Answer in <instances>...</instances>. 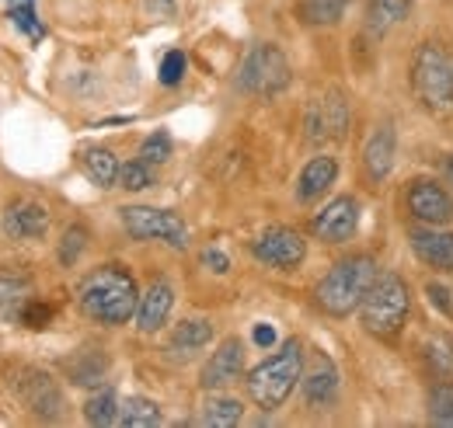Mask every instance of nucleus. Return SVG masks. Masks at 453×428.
Wrapping results in <instances>:
<instances>
[{
  "label": "nucleus",
  "instance_id": "f03ea898",
  "mask_svg": "<svg viewBox=\"0 0 453 428\" xmlns=\"http://www.w3.org/2000/svg\"><path fill=\"white\" fill-rule=\"evenodd\" d=\"M300 379H303V348L300 341H286L276 355H269L248 373V394L258 408L276 411Z\"/></svg>",
  "mask_w": 453,
  "mask_h": 428
},
{
  "label": "nucleus",
  "instance_id": "20e7f679",
  "mask_svg": "<svg viewBox=\"0 0 453 428\" xmlns=\"http://www.w3.org/2000/svg\"><path fill=\"white\" fill-rule=\"evenodd\" d=\"M408 310H411V293H408L404 279L395 275V271L377 275L370 293L359 303L363 327L370 334H380V338H395L397 331L404 327V321H408Z\"/></svg>",
  "mask_w": 453,
  "mask_h": 428
},
{
  "label": "nucleus",
  "instance_id": "4468645a",
  "mask_svg": "<svg viewBox=\"0 0 453 428\" xmlns=\"http://www.w3.org/2000/svg\"><path fill=\"white\" fill-rule=\"evenodd\" d=\"M4 226H7V233L14 241H35V237H42L50 230V213H46V206L21 199V203H11L7 206Z\"/></svg>",
  "mask_w": 453,
  "mask_h": 428
},
{
  "label": "nucleus",
  "instance_id": "72a5a7b5",
  "mask_svg": "<svg viewBox=\"0 0 453 428\" xmlns=\"http://www.w3.org/2000/svg\"><path fill=\"white\" fill-rule=\"evenodd\" d=\"M53 317V307L50 303H28L25 310H21V321L28 324V327H46Z\"/></svg>",
  "mask_w": 453,
  "mask_h": 428
},
{
  "label": "nucleus",
  "instance_id": "1a4fd4ad",
  "mask_svg": "<svg viewBox=\"0 0 453 428\" xmlns=\"http://www.w3.org/2000/svg\"><path fill=\"white\" fill-rule=\"evenodd\" d=\"M408 213L415 216L418 223H429V226H447L453 219V199L450 192L436 181H415L408 188Z\"/></svg>",
  "mask_w": 453,
  "mask_h": 428
},
{
  "label": "nucleus",
  "instance_id": "7c9ffc66",
  "mask_svg": "<svg viewBox=\"0 0 453 428\" xmlns=\"http://www.w3.org/2000/svg\"><path fill=\"white\" fill-rule=\"evenodd\" d=\"M429 363L436 366V373H453V341L447 334H436L429 341Z\"/></svg>",
  "mask_w": 453,
  "mask_h": 428
},
{
  "label": "nucleus",
  "instance_id": "cd10ccee",
  "mask_svg": "<svg viewBox=\"0 0 453 428\" xmlns=\"http://www.w3.org/2000/svg\"><path fill=\"white\" fill-rule=\"evenodd\" d=\"M342 7H345V0H311L300 7V14H303V21L325 25V21H339Z\"/></svg>",
  "mask_w": 453,
  "mask_h": 428
},
{
  "label": "nucleus",
  "instance_id": "9d476101",
  "mask_svg": "<svg viewBox=\"0 0 453 428\" xmlns=\"http://www.w3.org/2000/svg\"><path fill=\"white\" fill-rule=\"evenodd\" d=\"M356 226H359V203H356L352 195L332 199L321 213L314 216V223H311V230H314L321 241H328V244L349 241V237L356 233Z\"/></svg>",
  "mask_w": 453,
  "mask_h": 428
},
{
  "label": "nucleus",
  "instance_id": "393cba45",
  "mask_svg": "<svg viewBox=\"0 0 453 428\" xmlns=\"http://www.w3.org/2000/svg\"><path fill=\"white\" fill-rule=\"evenodd\" d=\"M7 14H11V21H14V28H21L28 39H42L46 35V28L39 25V18H35V4L32 0H11L7 4Z\"/></svg>",
  "mask_w": 453,
  "mask_h": 428
},
{
  "label": "nucleus",
  "instance_id": "f704fd0d",
  "mask_svg": "<svg viewBox=\"0 0 453 428\" xmlns=\"http://www.w3.org/2000/svg\"><path fill=\"white\" fill-rule=\"evenodd\" d=\"M203 265L213 268L217 275H226V271H230V258H226L224 251H217V248H206V251H203Z\"/></svg>",
  "mask_w": 453,
  "mask_h": 428
},
{
  "label": "nucleus",
  "instance_id": "f257e3e1",
  "mask_svg": "<svg viewBox=\"0 0 453 428\" xmlns=\"http://www.w3.org/2000/svg\"><path fill=\"white\" fill-rule=\"evenodd\" d=\"M77 300H81V310L98 324H126L136 314V303H140V293H136V282L129 271H122L119 265L95 268L81 289H77Z\"/></svg>",
  "mask_w": 453,
  "mask_h": 428
},
{
  "label": "nucleus",
  "instance_id": "e433bc0d",
  "mask_svg": "<svg viewBox=\"0 0 453 428\" xmlns=\"http://www.w3.org/2000/svg\"><path fill=\"white\" fill-rule=\"evenodd\" d=\"M150 11H161V14H171L174 11V0H147Z\"/></svg>",
  "mask_w": 453,
  "mask_h": 428
},
{
  "label": "nucleus",
  "instance_id": "5701e85b",
  "mask_svg": "<svg viewBox=\"0 0 453 428\" xmlns=\"http://www.w3.org/2000/svg\"><path fill=\"white\" fill-rule=\"evenodd\" d=\"M241 418H244V408H241V401H234V397H210V401L203 404V425L230 428V425H237Z\"/></svg>",
  "mask_w": 453,
  "mask_h": 428
},
{
  "label": "nucleus",
  "instance_id": "6e6552de",
  "mask_svg": "<svg viewBox=\"0 0 453 428\" xmlns=\"http://www.w3.org/2000/svg\"><path fill=\"white\" fill-rule=\"evenodd\" d=\"M251 255H255L262 265L289 271V268H296L303 262L307 244H303V237H300L296 230H289V226H269L258 241H251Z\"/></svg>",
  "mask_w": 453,
  "mask_h": 428
},
{
  "label": "nucleus",
  "instance_id": "4c0bfd02",
  "mask_svg": "<svg viewBox=\"0 0 453 428\" xmlns=\"http://www.w3.org/2000/svg\"><path fill=\"white\" fill-rule=\"evenodd\" d=\"M388 7H391V11H395L397 18H401V14H404V11H408V7H411V0H388Z\"/></svg>",
  "mask_w": 453,
  "mask_h": 428
},
{
  "label": "nucleus",
  "instance_id": "6ab92c4d",
  "mask_svg": "<svg viewBox=\"0 0 453 428\" xmlns=\"http://www.w3.org/2000/svg\"><path fill=\"white\" fill-rule=\"evenodd\" d=\"M303 397H307L311 408L335 404V397H339V373H335V366L328 359H318L314 373L303 379Z\"/></svg>",
  "mask_w": 453,
  "mask_h": 428
},
{
  "label": "nucleus",
  "instance_id": "b1692460",
  "mask_svg": "<svg viewBox=\"0 0 453 428\" xmlns=\"http://www.w3.org/2000/svg\"><path fill=\"white\" fill-rule=\"evenodd\" d=\"M84 418H88V425H115L119 422V401H115L112 390L95 394L84 404Z\"/></svg>",
  "mask_w": 453,
  "mask_h": 428
},
{
  "label": "nucleus",
  "instance_id": "dca6fc26",
  "mask_svg": "<svg viewBox=\"0 0 453 428\" xmlns=\"http://www.w3.org/2000/svg\"><path fill=\"white\" fill-rule=\"evenodd\" d=\"M335 178H339L335 157H314V161H307V167L300 171V181H296V199H300V203L321 199V195L335 185Z\"/></svg>",
  "mask_w": 453,
  "mask_h": 428
},
{
  "label": "nucleus",
  "instance_id": "2f4dec72",
  "mask_svg": "<svg viewBox=\"0 0 453 428\" xmlns=\"http://www.w3.org/2000/svg\"><path fill=\"white\" fill-rule=\"evenodd\" d=\"M185 77V53H168L165 56V63H161V84H168V88H174L178 80Z\"/></svg>",
  "mask_w": 453,
  "mask_h": 428
},
{
  "label": "nucleus",
  "instance_id": "4be33fe9",
  "mask_svg": "<svg viewBox=\"0 0 453 428\" xmlns=\"http://www.w3.org/2000/svg\"><path fill=\"white\" fill-rule=\"evenodd\" d=\"M84 171H88V178H91L95 185H102V188H109V185L119 181V161H115L112 150H105V147L84 150Z\"/></svg>",
  "mask_w": 453,
  "mask_h": 428
},
{
  "label": "nucleus",
  "instance_id": "f8f14e48",
  "mask_svg": "<svg viewBox=\"0 0 453 428\" xmlns=\"http://www.w3.org/2000/svg\"><path fill=\"white\" fill-rule=\"evenodd\" d=\"M244 370V345L237 338H226L224 345L213 352V359L203 366V390H220V386H230Z\"/></svg>",
  "mask_w": 453,
  "mask_h": 428
},
{
  "label": "nucleus",
  "instance_id": "423d86ee",
  "mask_svg": "<svg viewBox=\"0 0 453 428\" xmlns=\"http://www.w3.org/2000/svg\"><path fill=\"white\" fill-rule=\"evenodd\" d=\"M289 59L283 56L280 46H273V42H262V46H255L251 53L244 56V63H241V73H237V84H241V91H248V95H262V98H269V95H280L289 88Z\"/></svg>",
  "mask_w": 453,
  "mask_h": 428
},
{
  "label": "nucleus",
  "instance_id": "58836bf2",
  "mask_svg": "<svg viewBox=\"0 0 453 428\" xmlns=\"http://www.w3.org/2000/svg\"><path fill=\"white\" fill-rule=\"evenodd\" d=\"M447 178H450V185H453V154L447 157Z\"/></svg>",
  "mask_w": 453,
  "mask_h": 428
},
{
  "label": "nucleus",
  "instance_id": "c85d7f7f",
  "mask_svg": "<svg viewBox=\"0 0 453 428\" xmlns=\"http://www.w3.org/2000/svg\"><path fill=\"white\" fill-rule=\"evenodd\" d=\"M84 248H88V230H84V226H70V230L63 233V241H59V262H63V265H73Z\"/></svg>",
  "mask_w": 453,
  "mask_h": 428
},
{
  "label": "nucleus",
  "instance_id": "9b49d317",
  "mask_svg": "<svg viewBox=\"0 0 453 428\" xmlns=\"http://www.w3.org/2000/svg\"><path fill=\"white\" fill-rule=\"evenodd\" d=\"M411 241V251L436 271H453V233L440 230V226H415L408 233Z\"/></svg>",
  "mask_w": 453,
  "mask_h": 428
},
{
  "label": "nucleus",
  "instance_id": "a878e982",
  "mask_svg": "<svg viewBox=\"0 0 453 428\" xmlns=\"http://www.w3.org/2000/svg\"><path fill=\"white\" fill-rule=\"evenodd\" d=\"M429 422L433 425H450L453 428V386L440 383L429 397Z\"/></svg>",
  "mask_w": 453,
  "mask_h": 428
},
{
  "label": "nucleus",
  "instance_id": "c756f323",
  "mask_svg": "<svg viewBox=\"0 0 453 428\" xmlns=\"http://www.w3.org/2000/svg\"><path fill=\"white\" fill-rule=\"evenodd\" d=\"M168 157H171V136L165 133V129L143 140V147H140V161H147V164H165Z\"/></svg>",
  "mask_w": 453,
  "mask_h": 428
},
{
  "label": "nucleus",
  "instance_id": "2eb2a0df",
  "mask_svg": "<svg viewBox=\"0 0 453 428\" xmlns=\"http://www.w3.org/2000/svg\"><path fill=\"white\" fill-rule=\"evenodd\" d=\"M311 140H342L345 136V126H349V108L342 102V95H328L325 102L311 108Z\"/></svg>",
  "mask_w": 453,
  "mask_h": 428
},
{
  "label": "nucleus",
  "instance_id": "c9c22d12",
  "mask_svg": "<svg viewBox=\"0 0 453 428\" xmlns=\"http://www.w3.org/2000/svg\"><path fill=\"white\" fill-rule=\"evenodd\" d=\"M255 341H258L262 348H269V345H276V331H273L269 324H258V327H255Z\"/></svg>",
  "mask_w": 453,
  "mask_h": 428
},
{
  "label": "nucleus",
  "instance_id": "bb28decb",
  "mask_svg": "<svg viewBox=\"0 0 453 428\" xmlns=\"http://www.w3.org/2000/svg\"><path fill=\"white\" fill-rule=\"evenodd\" d=\"M119 185L126 192H143L154 185V174H150V164L147 161H129L119 167Z\"/></svg>",
  "mask_w": 453,
  "mask_h": 428
},
{
  "label": "nucleus",
  "instance_id": "473e14b6",
  "mask_svg": "<svg viewBox=\"0 0 453 428\" xmlns=\"http://www.w3.org/2000/svg\"><path fill=\"white\" fill-rule=\"evenodd\" d=\"M426 296H429V303H433L443 317H453V300H450V289H447V286L429 282V286H426Z\"/></svg>",
  "mask_w": 453,
  "mask_h": 428
},
{
  "label": "nucleus",
  "instance_id": "ddd939ff",
  "mask_svg": "<svg viewBox=\"0 0 453 428\" xmlns=\"http://www.w3.org/2000/svg\"><path fill=\"white\" fill-rule=\"evenodd\" d=\"M171 307H174V289H171L165 279L150 282V286H147V293H143V296H140V303H136V327H140L143 334L161 331L165 321H168Z\"/></svg>",
  "mask_w": 453,
  "mask_h": 428
},
{
  "label": "nucleus",
  "instance_id": "412c9836",
  "mask_svg": "<svg viewBox=\"0 0 453 428\" xmlns=\"http://www.w3.org/2000/svg\"><path fill=\"white\" fill-rule=\"evenodd\" d=\"M119 425L126 428H150L161 425V408L147 397H126L119 404Z\"/></svg>",
  "mask_w": 453,
  "mask_h": 428
},
{
  "label": "nucleus",
  "instance_id": "7ed1b4c3",
  "mask_svg": "<svg viewBox=\"0 0 453 428\" xmlns=\"http://www.w3.org/2000/svg\"><path fill=\"white\" fill-rule=\"evenodd\" d=\"M373 279H377V262L373 258H366V255L345 258L321 279L314 296H318L321 310H328L332 317H349L352 310H359V303L370 293Z\"/></svg>",
  "mask_w": 453,
  "mask_h": 428
},
{
  "label": "nucleus",
  "instance_id": "f3484780",
  "mask_svg": "<svg viewBox=\"0 0 453 428\" xmlns=\"http://www.w3.org/2000/svg\"><path fill=\"white\" fill-rule=\"evenodd\" d=\"M21 394H25L28 408L35 415H42V418H57L59 415V404L63 401H59L57 383L46 373H28V379H21Z\"/></svg>",
  "mask_w": 453,
  "mask_h": 428
},
{
  "label": "nucleus",
  "instance_id": "39448f33",
  "mask_svg": "<svg viewBox=\"0 0 453 428\" xmlns=\"http://www.w3.org/2000/svg\"><path fill=\"white\" fill-rule=\"evenodd\" d=\"M411 84H415L418 102L429 111L447 115L453 108V66L440 46H433V42L418 46L415 66H411Z\"/></svg>",
  "mask_w": 453,
  "mask_h": 428
},
{
  "label": "nucleus",
  "instance_id": "0eeeda50",
  "mask_svg": "<svg viewBox=\"0 0 453 428\" xmlns=\"http://www.w3.org/2000/svg\"><path fill=\"white\" fill-rule=\"evenodd\" d=\"M119 216H122V226L129 230V237H136V241H165V244L178 248V251L188 244L185 223L174 213H168V210L126 206V210H119Z\"/></svg>",
  "mask_w": 453,
  "mask_h": 428
},
{
  "label": "nucleus",
  "instance_id": "aec40b11",
  "mask_svg": "<svg viewBox=\"0 0 453 428\" xmlns=\"http://www.w3.org/2000/svg\"><path fill=\"white\" fill-rule=\"evenodd\" d=\"M213 341V324L203 321V317H192V321H181L174 331H171V341L168 348L174 355H196L199 348H206Z\"/></svg>",
  "mask_w": 453,
  "mask_h": 428
},
{
  "label": "nucleus",
  "instance_id": "a211bd4d",
  "mask_svg": "<svg viewBox=\"0 0 453 428\" xmlns=\"http://www.w3.org/2000/svg\"><path fill=\"white\" fill-rule=\"evenodd\" d=\"M363 164H366V171H370L373 181H380V178L391 174V167H395V129L391 126H380L370 136V143L363 150Z\"/></svg>",
  "mask_w": 453,
  "mask_h": 428
}]
</instances>
